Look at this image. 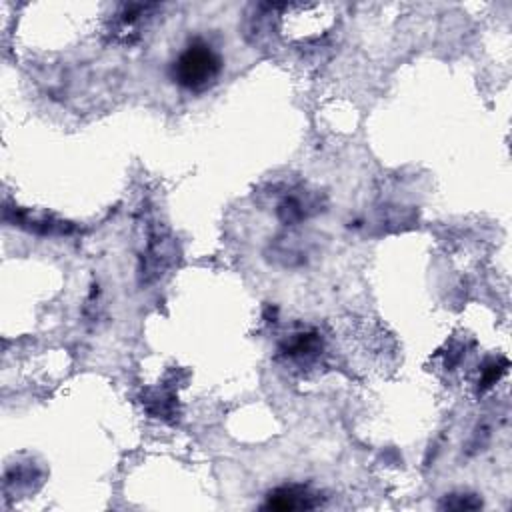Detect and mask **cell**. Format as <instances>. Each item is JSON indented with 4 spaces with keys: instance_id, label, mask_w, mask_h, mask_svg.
<instances>
[{
    "instance_id": "1",
    "label": "cell",
    "mask_w": 512,
    "mask_h": 512,
    "mask_svg": "<svg viewBox=\"0 0 512 512\" xmlns=\"http://www.w3.org/2000/svg\"><path fill=\"white\" fill-rule=\"evenodd\" d=\"M222 72L220 54L204 40H192L174 60L172 78L190 92L210 88Z\"/></svg>"
},
{
    "instance_id": "2",
    "label": "cell",
    "mask_w": 512,
    "mask_h": 512,
    "mask_svg": "<svg viewBox=\"0 0 512 512\" xmlns=\"http://www.w3.org/2000/svg\"><path fill=\"white\" fill-rule=\"evenodd\" d=\"M264 506L274 510H302V508H314L316 502L308 490L298 486H288V488H278L270 492Z\"/></svg>"
}]
</instances>
